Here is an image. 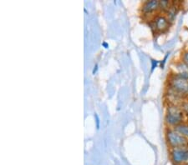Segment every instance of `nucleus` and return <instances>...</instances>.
<instances>
[{"mask_svg":"<svg viewBox=\"0 0 188 165\" xmlns=\"http://www.w3.org/2000/svg\"><path fill=\"white\" fill-rule=\"evenodd\" d=\"M97 70H98V64H95V67H94V69H93V74H95L96 73V72H97Z\"/></svg>","mask_w":188,"mask_h":165,"instance_id":"13","label":"nucleus"},{"mask_svg":"<svg viewBox=\"0 0 188 165\" xmlns=\"http://www.w3.org/2000/svg\"><path fill=\"white\" fill-rule=\"evenodd\" d=\"M183 110L181 108H179L177 105L170 104L167 109L166 114V123L167 125L172 127L178 126L179 124H182L183 121Z\"/></svg>","mask_w":188,"mask_h":165,"instance_id":"1","label":"nucleus"},{"mask_svg":"<svg viewBox=\"0 0 188 165\" xmlns=\"http://www.w3.org/2000/svg\"><path fill=\"white\" fill-rule=\"evenodd\" d=\"M102 46H103L105 49H108V48H109V44H108L107 43H105V42L102 43Z\"/></svg>","mask_w":188,"mask_h":165,"instance_id":"14","label":"nucleus"},{"mask_svg":"<svg viewBox=\"0 0 188 165\" xmlns=\"http://www.w3.org/2000/svg\"><path fill=\"white\" fill-rule=\"evenodd\" d=\"M176 9H174V7H171V9L167 11V19L169 22H173L175 18H176Z\"/></svg>","mask_w":188,"mask_h":165,"instance_id":"8","label":"nucleus"},{"mask_svg":"<svg viewBox=\"0 0 188 165\" xmlns=\"http://www.w3.org/2000/svg\"><path fill=\"white\" fill-rule=\"evenodd\" d=\"M184 165H188V164H184Z\"/></svg>","mask_w":188,"mask_h":165,"instance_id":"15","label":"nucleus"},{"mask_svg":"<svg viewBox=\"0 0 188 165\" xmlns=\"http://www.w3.org/2000/svg\"><path fill=\"white\" fill-rule=\"evenodd\" d=\"M171 3L169 1H160V9L168 11L171 9Z\"/></svg>","mask_w":188,"mask_h":165,"instance_id":"9","label":"nucleus"},{"mask_svg":"<svg viewBox=\"0 0 188 165\" xmlns=\"http://www.w3.org/2000/svg\"><path fill=\"white\" fill-rule=\"evenodd\" d=\"M174 129L177 131L179 134L188 138V124H181L178 126L175 127Z\"/></svg>","mask_w":188,"mask_h":165,"instance_id":"7","label":"nucleus"},{"mask_svg":"<svg viewBox=\"0 0 188 165\" xmlns=\"http://www.w3.org/2000/svg\"><path fill=\"white\" fill-rule=\"evenodd\" d=\"M160 9V1H146L142 4L141 11L144 15H150Z\"/></svg>","mask_w":188,"mask_h":165,"instance_id":"5","label":"nucleus"},{"mask_svg":"<svg viewBox=\"0 0 188 165\" xmlns=\"http://www.w3.org/2000/svg\"><path fill=\"white\" fill-rule=\"evenodd\" d=\"M181 58H182V63H184L187 66H188V51L183 53Z\"/></svg>","mask_w":188,"mask_h":165,"instance_id":"10","label":"nucleus"},{"mask_svg":"<svg viewBox=\"0 0 188 165\" xmlns=\"http://www.w3.org/2000/svg\"><path fill=\"white\" fill-rule=\"evenodd\" d=\"M171 159L175 164H183L188 162V148H172Z\"/></svg>","mask_w":188,"mask_h":165,"instance_id":"4","label":"nucleus"},{"mask_svg":"<svg viewBox=\"0 0 188 165\" xmlns=\"http://www.w3.org/2000/svg\"><path fill=\"white\" fill-rule=\"evenodd\" d=\"M154 24H155V29L157 31L163 32L169 28L170 22L167 19V18H166L164 16H158L156 18Z\"/></svg>","mask_w":188,"mask_h":165,"instance_id":"6","label":"nucleus"},{"mask_svg":"<svg viewBox=\"0 0 188 165\" xmlns=\"http://www.w3.org/2000/svg\"><path fill=\"white\" fill-rule=\"evenodd\" d=\"M167 140L172 148H187L188 146V138L179 134L175 129H168L167 131Z\"/></svg>","mask_w":188,"mask_h":165,"instance_id":"2","label":"nucleus"},{"mask_svg":"<svg viewBox=\"0 0 188 165\" xmlns=\"http://www.w3.org/2000/svg\"><path fill=\"white\" fill-rule=\"evenodd\" d=\"M170 88L177 93L182 98L188 97V80L176 75L170 80Z\"/></svg>","mask_w":188,"mask_h":165,"instance_id":"3","label":"nucleus"},{"mask_svg":"<svg viewBox=\"0 0 188 165\" xmlns=\"http://www.w3.org/2000/svg\"><path fill=\"white\" fill-rule=\"evenodd\" d=\"M95 121H96V128H97V129H99V118L98 116V114H95Z\"/></svg>","mask_w":188,"mask_h":165,"instance_id":"12","label":"nucleus"},{"mask_svg":"<svg viewBox=\"0 0 188 165\" xmlns=\"http://www.w3.org/2000/svg\"><path fill=\"white\" fill-rule=\"evenodd\" d=\"M181 109L188 115V103L184 102V103L181 104Z\"/></svg>","mask_w":188,"mask_h":165,"instance_id":"11","label":"nucleus"}]
</instances>
